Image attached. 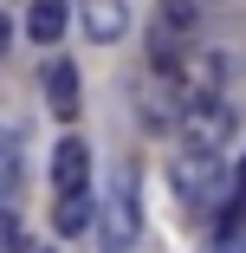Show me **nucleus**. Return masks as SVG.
Wrapping results in <instances>:
<instances>
[{"label":"nucleus","instance_id":"nucleus-1","mask_svg":"<svg viewBox=\"0 0 246 253\" xmlns=\"http://www.w3.org/2000/svg\"><path fill=\"white\" fill-rule=\"evenodd\" d=\"M169 182H175V195H181V208L214 214V221L233 208V195H240V175H227V163H220V143H194V149H181L175 169H169Z\"/></svg>","mask_w":246,"mask_h":253},{"label":"nucleus","instance_id":"nucleus-2","mask_svg":"<svg viewBox=\"0 0 246 253\" xmlns=\"http://www.w3.org/2000/svg\"><path fill=\"white\" fill-rule=\"evenodd\" d=\"M136 240H142V169L117 163L97 208V253H136Z\"/></svg>","mask_w":246,"mask_h":253},{"label":"nucleus","instance_id":"nucleus-3","mask_svg":"<svg viewBox=\"0 0 246 253\" xmlns=\"http://www.w3.org/2000/svg\"><path fill=\"white\" fill-rule=\"evenodd\" d=\"M220 72H227L220 52H181V65L162 72V78H175V91L194 104V97H220Z\"/></svg>","mask_w":246,"mask_h":253},{"label":"nucleus","instance_id":"nucleus-4","mask_svg":"<svg viewBox=\"0 0 246 253\" xmlns=\"http://www.w3.org/2000/svg\"><path fill=\"white\" fill-rule=\"evenodd\" d=\"M52 188L59 195L91 188V149H84V136H59V149H52Z\"/></svg>","mask_w":246,"mask_h":253},{"label":"nucleus","instance_id":"nucleus-5","mask_svg":"<svg viewBox=\"0 0 246 253\" xmlns=\"http://www.w3.org/2000/svg\"><path fill=\"white\" fill-rule=\"evenodd\" d=\"M39 84H45V104H52V117L71 124V117H78V65H71V59H52V65L39 72Z\"/></svg>","mask_w":246,"mask_h":253},{"label":"nucleus","instance_id":"nucleus-6","mask_svg":"<svg viewBox=\"0 0 246 253\" xmlns=\"http://www.w3.org/2000/svg\"><path fill=\"white\" fill-rule=\"evenodd\" d=\"M78 13H84V33L97 45H110L130 33V0H78Z\"/></svg>","mask_w":246,"mask_h":253},{"label":"nucleus","instance_id":"nucleus-7","mask_svg":"<svg viewBox=\"0 0 246 253\" xmlns=\"http://www.w3.org/2000/svg\"><path fill=\"white\" fill-rule=\"evenodd\" d=\"M59 33H65V0H33V7H26V39L52 45Z\"/></svg>","mask_w":246,"mask_h":253},{"label":"nucleus","instance_id":"nucleus-8","mask_svg":"<svg viewBox=\"0 0 246 253\" xmlns=\"http://www.w3.org/2000/svg\"><path fill=\"white\" fill-rule=\"evenodd\" d=\"M84 227H97V214H91V188L59 195V234H84Z\"/></svg>","mask_w":246,"mask_h":253},{"label":"nucleus","instance_id":"nucleus-9","mask_svg":"<svg viewBox=\"0 0 246 253\" xmlns=\"http://www.w3.org/2000/svg\"><path fill=\"white\" fill-rule=\"evenodd\" d=\"M13 188H20V136L0 130V201H7Z\"/></svg>","mask_w":246,"mask_h":253},{"label":"nucleus","instance_id":"nucleus-10","mask_svg":"<svg viewBox=\"0 0 246 253\" xmlns=\"http://www.w3.org/2000/svg\"><path fill=\"white\" fill-rule=\"evenodd\" d=\"M0 253H20V214L0 208Z\"/></svg>","mask_w":246,"mask_h":253},{"label":"nucleus","instance_id":"nucleus-11","mask_svg":"<svg viewBox=\"0 0 246 253\" xmlns=\"http://www.w3.org/2000/svg\"><path fill=\"white\" fill-rule=\"evenodd\" d=\"M214 253H246V227H227V234L214 240Z\"/></svg>","mask_w":246,"mask_h":253},{"label":"nucleus","instance_id":"nucleus-12","mask_svg":"<svg viewBox=\"0 0 246 253\" xmlns=\"http://www.w3.org/2000/svg\"><path fill=\"white\" fill-rule=\"evenodd\" d=\"M7 45H13V20L0 13V52H7Z\"/></svg>","mask_w":246,"mask_h":253}]
</instances>
